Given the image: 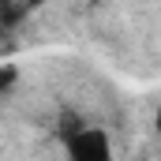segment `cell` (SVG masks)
Instances as JSON below:
<instances>
[{"label": "cell", "mask_w": 161, "mask_h": 161, "mask_svg": "<svg viewBox=\"0 0 161 161\" xmlns=\"http://www.w3.org/2000/svg\"><path fill=\"white\" fill-rule=\"evenodd\" d=\"M68 158L71 161H113L109 135L101 127H79L68 135Z\"/></svg>", "instance_id": "6da1fadb"}, {"label": "cell", "mask_w": 161, "mask_h": 161, "mask_svg": "<svg viewBox=\"0 0 161 161\" xmlns=\"http://www.w3.org/2000/svg\"><path fill=\"white\" fill-rule=\"evenodd\" d=\"M15 79H19V71H15L11 64H0V94H8V90L15 86Z\"/></svg>", "instance_id": "7a4b0ae2"}, {"label": "cell", "mask_w": 161, "mask_h": 161, "mask_svg": "<svg viewBox=\"0 0 161 161\" xmlns=\"http://www.w3.org/2000/svg\"><path fill=\"white\" fill-rule=\"evenodd\" d=\"M158 131H161V109H158Z\"/></svg>", "instance_id": "3957f363"}]
</instances>
